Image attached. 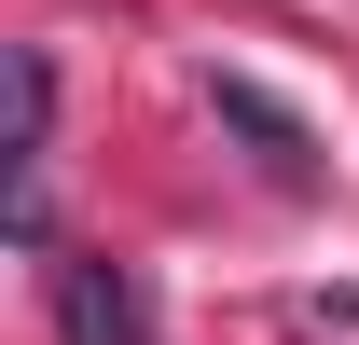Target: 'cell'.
Here are the masks:
<instances>
[{"label": "cell", "mask_w": 359, "mask_h": 345, "mask_svg": "<svg viewBox=\"0 0 359 345\" xmlns=\"http://www.w3.org/2000/svg\"><path fill=\"white\" fill-rule=\"evenodd\" d=\"M55 332L69 345H152V290H138V262H55Z\"/></svg>", "instance_id": "obj_1"}, {"label": "cell", "mask_w": 359, "mask_h": 345, "mask_svg": "<svg viewBox=\"0 0 359 345\" xmlns=\"http://www.w3.org/2000/svg\"><path fill=\"white\" fill-rule=\"evenodd\" d=\"M208 97H222V125L249 138V152H263V166L290 180V194H304V180H318V152H304V125H290V111H276V97L249 83V69H222V83H208Z\"/></svg>", "instance_id": "obj_2"}]
</instances>
